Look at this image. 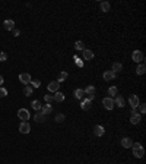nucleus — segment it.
Segmentation results:
<instances>
[{
  "label": "nucleus",
  "instance_id": "1",
  "mask_svg": "<svg viewBox=\"0 0 146 164\" xmlns=\"http://www.w3.org/2000/svg\"><path fill=\"white\" fill-rule=\"evenodd\" d=\"M131 149H133V155H135L136 158H142V157L145 155V148H143V145L139 144V142H133Z\"/></svg>",
  "mask_w": 146,
  "mask_h": 164
},
{
  "label": "nucleus",
  "instance_id": "2",
  "mask_svg": "<svg viewBox=\"0 0 146 164\" xmlns=\"http://www.w3.org/2000/svg\"><path fill=\"white\" fill-rule=\"evenodd\" d=\"M18 117H19L22 122H28V120L31 119V114H29V111H28L27 108H21V110L18 111Z\"/></svg>",
  "mask_w": 146,
  "mask_h": 164
},
{
  "label": "nucleus",
  "instance_id": "3",
  "mask_svg": "<svg viewBox=\"0 0 146 164\" xmlns=\"http://www.w3.org/2000/svg\"><path fill=\"white\" fill-rule=\"evenodd\" d=\"M131 59H133V62H136V63H142L145 60V54L140 52V50H135L133 54H131Z\"/></svg>",
  "mask_w": 146,
  "mask_h": 164
},
{
  "label": "nucleus",
  "instance_id": "4",
  "mask_svg": "<svg viewBox=\"0 0 146 164\" xmlns=\"http://www.w3.org/2000/svg\"><path fill=\"white\" fill-rule=\"evenodd\" d=\"M102 104L107 110H113L114 108V100L111 97H105V98H102Z\"/></svg>",
  "mask_w": 146,
  "mask_h": 164
},
{
  "label": "nucleus",
  "instance_id": "5",
  "mask_svg": "<svg viewBox=\"0 0 146 164\" xmlns=\"http://www.w3.org/2000/svg\"><path fill=\"white\" fill-rule=\"evenodd\" d=\"M19 81H21L23 85H25V86H28V85L31 84L32 78H31L29 73H21V75H19Z\"/></svg>",
  "mask_w": 146,
  "mask_h": 164
},
{
  "label": "nucleus",
  "instance_id": "6",
  "mask_svg": "<svg viewBox=\"0 0 146 164\" xmlns=\"http://www.w3.org/2000/svg\"><path fill=\"white\" fill-rule=\"evenodd\" d=\"M129 104H130L131 108H137V106L140 104L139 97H137V95H130V97H129Z\"/></svg>",
  "mask_w": 146,
  "mask_h": 164
},
{
  "label": "nucleus",
  "instance_id": "7",
  "mask_svg": "<svg viewBox=\"0 0 146 164\" xmlns=\"http://www.w3.org/2000/svg\"><path fill=\"white\" fill-rule=\"evenodd\" d=\"M19 132L21 133H29L31 132V126H29V123L28 122H21V125H19Z\"/></svg>",
  "mask_w": 146,
  "mask_h": 164
},
{
  "label": "nucleus",
  "instance_id": "8",
  "mask_svg": "<svg viewBox=\"0 0 146 164\" xmlns=\"http://www.w3.org/2000/svg\"><path fill=\"white\" fill-rule=\"evenodd\" d=\"M3 28H5L6 31H13V29H15V21H13V19H6V21L3 22Z\"/></svg>",
  "mask_w": 146,
  "mask_h": 164
},
{
  "label": "nucleus",
  "instance_id": "9",
  "mask_svg": "<svg viewBox=\"0 0 146 164\" xmlns=\"http://www.w3.org/2000/svg\"><path fill=\"white\" fill-rule=\"evenodd\" d=\"M102 78H104V81H113V79H115V73L113 72V70H105L104 72V75H102Z\"/></svg>",
  "mask_w": 146,
  "mask_h": 164
},
{
  "label": "nucleus",
  "instance_id": "10",
  "mask_svg": "<svg viewBox=\"0 0 146 164\" xmlns=\"http://www.w3.org/2000/svg\"><path fill=\"white\" fill-rule=\"evenodd\" d=\"M95 91H96V90H95V86H94V85H88V86L83 90V92L88 95V98H91V97H95Z\"/></svg>",
  "mask_w": 146,
  "mask_h": 164
},
{
  "label": "nucleus",
  "instance_id": "11",
  "mask_svg": "<svg viewBox=\"0 0 146 164\" xmlns=\"http://www.w3.org/2000/svg\"><path fill=\"white\" fill-rule=\"evenodd\" d=\"M104 133H105V129H104L102 125H96L95 128H94V135L95 136H102Z\"/></svg>",
  "mask_w": 146,
  "mask_h": 164
},
{
  "label": "nucleus",
  "instance_id": "12",
  "mask_svg": "<svg viewBox=\"0 0 146 164\" xmlns=\"http://www.w3.org/2000/svg\"><path fill=\"white\" fill-rule=\"evenodd\" d=\"M58 88H60V82H57V81H53L48 84V91L50 92H57Z\"/></svg>",
  "mask_w": 146,
  "mask_h": 164
},
{
  "label": "nucleus",
  "instance_id": "13",
  "mask_svg": "<svg viewBox=\"0 0 146 164\" xmlns=\"http://www.w3.org/2000/svg\"><path fill=\"white\" fill-rule=\"evenodd\" d=\"M53 98H54L56 103H63V101H64V94L60 92V91H57V92H54Z\"/></svg>",
  "mask_w": 146,
  "mask_h": 164
},
{
  "label": "nucleus",
  "instance_id": "14",
  "mask_svg": "<svg viewBox=\"0 0 146 164\" xmlns=\"http://www.w3.org/2000/svg\"><path fill=\"white\" fill-rule=\"evenodd\" d=\"M114 106H117V107H124L126 106V101H124V98L121 97V95H117L115 97V101H114Z\"/></svg>",
  "mask_w": 146,
  "mask_h": 164
},
{
  "label": "nucleus",
  "instance_id": "15",
  "mask_svg": "<svg viewBox=\"0 0 146 164\" xmlns=\"http://www.w3.org/2000/svg\"><path fill=\"white\" fill-rule=\"evenodd\" d=\"M80 107H82V110H85V111H88L91 107H92V101L89 98H86V100H83L82 101V104H80Z\"/></svg>",
  "mask_w": 146,
  "mask_h": 164
},
{
  "label": "nucleus",
  "instance_id": "16",
  "mask_svg": "<svg viewBox=\"0 0 146 164\" xmlns=\"http://www.w3.org/2000/svg\"><path fill=\"white\" fill-rule=\"evenodd\" d=\"M131 145H133V141L130 139V138H123V139H121V147L123 148H131Z\"/></svg>",
  "mask_w": 146,
  "mask_h": 164
},
{
  "label": "nucleus",
  "instance_id": "17",
  "mask_svg": "<svg viewBox=\"0 0 146 164\" xmlns=\"http://www.w3.org/2000/svg\"><path fill=\"white\" fill-rule=\"evenodd\" d=\"M140 120H142V116L139 114V113H136V114H133V116L130 117V123H131V125H139Z\"/></svg>",
  "mask_w": 146,
  "mask_h": 164
},
{
  "label": "nucleus",
  "instance_id": "18",
  "mask_svg": "<svg viewBox=\"0 0 146 164\" xmlns=\"http://www.w3.org/2000/svg\"><path fill=\"white\" fill-rule=\"evenodd\" d=\"M82 54H83V59H85V60H92V59H94V53L91 52V50L85 48L83 52H82Z\"/></svg>",
  "mask_w": 146,
  "mask_h": 164
},
{
  "label": "nucleus",
  "instance_id": "19",
  "mask_svg": "<svg viewBox=\"0 0 146 164\" xmlns=\"http://www.w3.org/2000/svg\"><path fill=\"white\" fill-rule=\"evenodd\" d=\"M41 113L44 116H48V114H51L53 113V107L50 106V104H47V106H44L42 108H41Z\"/></svg>",
  "mask_w": 146,
  "mask_h": 164
},
{
  "label": "nucleus",
  "instance_id": "20",
  "mask_svg": "<svg viewBox=\"0 0 146 164\" xmlns=\"http://www.w3.org/2000/svg\"><path fill=\"white\" fill-rule=\"evenodd\" d=\"M34 120H35L36 123H42V122L45 120V116L42 114V113H41V111H38V113H36V114L34 116Z\"/></svg>",
  "mask_w": 146,
  "mask_h": 164
},
{
  "label": "nucleus",
  "instance_id": "21",
  "mask_svg": "<svg viewBox=\"0 0 146 164\" xmlns=\"http://www.w3.org/2000/svg\"><path fill=\"white\" fill-rule=\"evenodd\" d=\"M100 7H101V12L107 13V12H110V9H111V5H110L108 2H102V3L100 5Z\"/></svg>",
  "mask_w": 146,
  "mask_h": 164
},
{
  "label": "nucleus",
  "instance_id": "22",
  "mask_svg": "<svg viewBox=\"0 0 146 164\" xmlns=\"http://www.w3.org/2000/svg\"><path fill=\"white\" fill-rule=\"evenodd\" d=\"M123 70V65H121L120 62H115V63H113V72L114 73H117V72H121Z\"/></svg>",
  "mask_w": 146,
  "mask_h": 164
},
{
  "label": "nucleus",
  "instance_id": "23",
  "mask_svg": "<svg viewBox=\"0 0 146 164\" xmlns=\"http://www.w3.org/2000/svg\"><path fill=\"white\" fill-rule=\"evenodd\" d=\"M73 95H75V98H76V100H82V98H83V95H85V92H83V90L78 88V90H75Z\"/></svg>",
  "mask_w": 146,
  "mask_h": 164
},
{
  "label": "nucleus",
  "instance_id": "24",
  "mask_svg": "<svg viewBox=\"0 0 146 164\" xmlns=\"http://www.w3.org/2000/svg\"><path fill=\"white\" fill-rule=\"evenodd\" d=\"M31 106H32V108L36 110V111H41V108H42V106H41V103L38 101V100H34V101L31 103Z\"/></svg>",
  "mask_w": 146,
  "mask_h": 164
},
{
  "label": "nucleus",
  "instance_id": "25",
  "mask_svg": "<svg viewBox=\"0 0 146 164\" xmlns=\"http://www.w3.org/2000/svg\"><path fill=\"white\" fill-rule=\"evenodd\" d=\"M145 72H146V66L143 65V63L137 65V68H136V73H137V75H145Z\"/></svg>",
  "mask_w": 146,
  "mask_h": 164
},
{
  "label": "nucleus",
  "instance_id": "26",
  "mask_svg": "<svg viewBox=\"0 0 146 164\" xmlns=\"http://www.w3.org/2000/svg\"><path fill=\"white\" fill-rule=\"evenodd\" d=\"M67 79V72H60L58 73V78H57V82H63Z\"/></svg>",
  "mask_w": 146,
  "mask_h": 164
},
{
  "label": "nucleus",
  "instance_id": "27",
  "mask_svg": "<svg viewBox=\"0 0 146 164\" xmlns=\"http://www.w3.org/2000/svg\"><path fill=\"white\" fill-rule=\"evenodd\" d=\"M32 92H34V88L32 86H25V88H23V95L29 97V95H32Z\"/></svg>",
  "mask_w": 146,
  "mask_h": 164
},
{
  "label": "nucleus",
  "instance_id": "28",
  "mask_svg": "<svg viewBox=\"0 0 146 164\" xmlns=\"http://www.w3.org/2000/svg\"><path fill=\"white\" fill-rule=\"evenodd\" d=\"M117 92H118L117 86H110V88H108V94H110V97H114V95H117Z\"/></svg>",
  "mask_w": 146,
  "mask_h": 164
},
{
  "label": "nucleus",
  "instance_id": "29",
  "mask_svg": "<svg viewBox=\"0 0 146 164\" xmlns=\"http://www.w3.org/2000/svg\"><path fill=\"white\" fill-rule=\"evenodd\" d=\"M75 48H76V50H80V52H83V50H85L83 41H76V43H75Z\"/></svg>",
  "mask_w": 146,
  "mask_h": 164
},
{
  "label": "nucleus",
  "instance_id": "30",
  "mask_svg": "<svg viewBox=\"0 0 146 164\" xmlns=\"http://www.w3.org/2000/svg\"><path fill=\"white\" fill-rule=\"evenodd\" d=\"M56 122H58V123H62V122H64V114L63 113H58V114H56Z\"/></svg>",
  "mask_w": 146,
  "mask_h": 164
},
{
  "label": "nucleus",
  "instance_id": "31",
  "mask_svg": "<svg viewBox=\"0 0 146 164\" xmlns=\"http://www.w3.org/2000/svg\"><path fill=\"white\" fill-rule=\"evenodd\" d=\"M6 95H7V90H6V88L0 86V98H5Z\"/></svg>",
  "mask_w": 146,
  "mask_h": 164
},
{
  "label": "nucleus",
  "instance_id": "32",
  "mask_svg": "<svg viewBox=\"0 0 146 164\" xmlns=\"http://www.w3.org/2000/svg\"><path fill=\"white\" fill-rule=\"evenodd\" d=\"M31 85H32V88H40L41 82L38 79H34V81H31Z\"/></svg>",
  "mask_w": 146,
  "mask_h": 164
},
{
  "label": "nucleus",
  "instance_id": "33",
  "mask_svg": "<svg viewBox=\"0 0 146 164\" xmlns=\"http://www.w3.org/2000/svg\"><path fill=\"white\" fill-rule=\"evenodd\" d=\"M139 110H140V113H142V114H145V111H146V104H143V103H140L139 106Z\"/></svg>",
  "mask_w": 146,
  "mask_h": 164
},
{
  "label": "nucleus",
  "instance_id": "34",
  "mask_svg": "<svg viewBox=\"0 0 146 164\" xmlns=\"http://www.w3.org/2000/svg\"><path fill=\"white\" fill-rule=\"evenodd\" d=\"M73 59H75V62H76V65H78L79 68H82V66H83V62H82V60H80V59H79L78 56H75V57H73Z\"/></svg>",
  "mask_w": 146,
  "mask_h": 164
},
{
  "label": "nucleus",
  "instance_id": "35",
  "mask_svg": "<svg viewBox=\"0 0 146 164\" xmlns=\"http://www.w3.org/2000/svg\"><path fill=\"white\" fill-rule=\"evenodd\" d=\"M44 100H45V101H47V104H50L51 101H54V98H53V95H45V97H44Z\"/></svg>",
  "mask_w": 146,
  "mask_h": 164
},
{
  "label": "nucleus",
  "instance_id": "36",
  "mask_svg": "<svg viewBox=\"0 0 146 164\" xmlns=\"http://www.w3.org/2000/svg\"><path fill=\"white\" fill-rule=\"evenodd\" d=\"M7 60V56H6V53H0V62H6Z\"/></svg>",
  "mask_w": 146,
  "mask_h": 164
},
{
  "label": "nucleus",
  "instance_id": "37",
  "mask_svg": "<svg viewBox=\"0 0 146 164\" xmlns=\"http://www.w3.org/2000/svg\"><path fill=\"white\" fill-rule=\"evenodd\" d=\"M13 35H15V37H19V35H21V31L15 28V29H13Z\"/></svg>",
  "mask_w": 146,
  "mask_h": 164
},
{
  "label": "nucleus",
  "instance_id": "38",
  "mask_svg": "<svg viewBox=\"0 0 146 164\" xmlns=\"http://www.w3.org/2000/svg\"><path fill=\"white\" fill-rule=\"evenodd\" d=\"M3 82H5V79H3V76H2V75H0V86L3 85Z\"/></svg>",
  "mask_w": 146,
  "mask_h": 164
}]
</instances>
